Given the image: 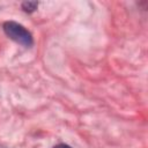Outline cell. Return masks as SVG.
Returning a JSON list of instances; mask_svg holds the SVG:
<instances>
[{"instance_id":"1","label":"cell","mask_w":148,"mask_h":148,"mask_svg":"<svg viewBox=\"0 0 148 148\" xmlns=\"http://www.w3.org/2000/svg\"><path fill=\"white\" fill-rule=\"evenodd\" d=\"M3 30L6 32V35L15 40L16 43L23 45V46H31L32 45V36L31 34L21 24L16 23V22H6L3 24Z\"/></svg>"},{"instance_id":"2","label":"cell","mask_w":148,"mask_h":148,"mask_svg":"<svg viewBox=\"0 0 148 148\" xmlns=\"http://www.w3.org/2000/svg\"><path fill=\"white\" fill-rule=\"evenodd\" d=\"M37 2H30V1H28V2H23L22 3V8L25 10V12H34L36 8H37Z\"/></svg>"},{"instance_id":"3","label":"cell","mask_w":148,"mask_h":148,"mask_svg":"<svg viewBox=\"0 0 148 148\" xmlns=\"http://www.w3.org/2000/svg\"><path fill=\"white\" fill-rule=\"evenodd\" d=\"M54 148H71V147L67 146V145H58V146H56Z\"/></svg>"}]
</instances>
